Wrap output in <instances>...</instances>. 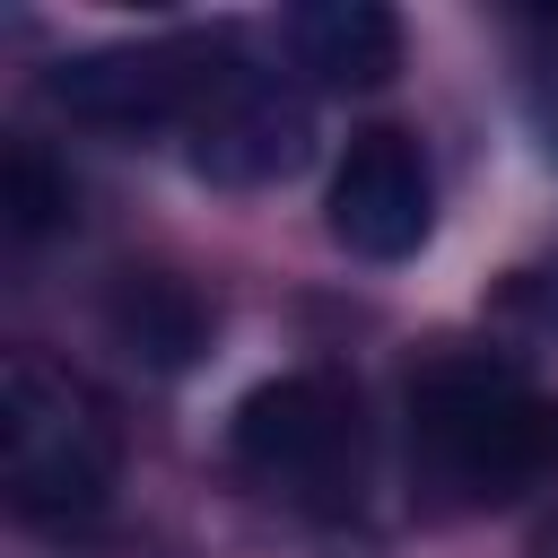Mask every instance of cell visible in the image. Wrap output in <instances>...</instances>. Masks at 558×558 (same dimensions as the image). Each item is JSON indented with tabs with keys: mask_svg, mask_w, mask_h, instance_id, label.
Masks as SVG:
<instances>
[{
	"mask_svg": "<svg viewBox=\"0 0 558 558\" xmlns=\"http://www.w3.org/2000/svg\"><path fill=\"white\" fill-rule=\"evenodd\" d=\"M558 480V392L506 357H436L410 375V488L436 514H480Z\"/></svg>",
	"mask_w": 558,
	"mask_h": 558,
	"instance_id": "obj_1",
	"label": "cell"
},
{
	"mask_svg": "<svg viewBox=\"0 0 558 558\" xmlns=\"http://www.w3.org/2000/svg\"><path fill=\"white\" fill-rule=\"evenodd\" d=\"M122 480L113 401L61 357L17 349L0 366V488L26 523H87Z\"/></svg>",
	"mask_w": 558,
	"mask_h": 558,
	"instance_id": "obj_2",
	"label": "cell"
},
{
	"mask_svg": "<svg viewBox=\"0 0 558 558\" xmlns=\"http://www.w3.org/2000/svg\"><path fill=\"white\" fill-rule=\"evenodd\" d=\"M227 453L262 497L296 514H357L366 497V410L323 366H288L253 384L227 418Z\"/></svg>",
	"mask_w": 558,
	"mask_h": 558,
	"instance_id": "obj_3",
	"label": "cell"
},
{
	"mask_svg": "<svg viewBox=\"0 0 558 558\" xmlns=\"http://www.w3.org/2000/svg\"><path fill=\"white\" fill-rule=\"evenodd\" d=\"M235 70L227 35H148V44H96L44 78V96L87 131H192V113Z\"/></svg>",
	"mask_w": 558,
	"mask_h": 558,
	"instance_id": "obj_4",
	"label": "cell"
},
{
	"mask_svg": "<svg viewBox=\"0 0 558 558\" xmlns=\"http://www.w3.org/2000/svg\"><path fill=\"white\" fill-rule=\"evenodd\" d=\"M183 157H192V174H209L227 192H270V183H288L314 157V105L279 70H244L235 61L218 78V96L192 113Z\"/></svg>",
	"mask_w": 558,
	"mask_h": 558,
	"instance_id": "obj_5",
	"label": "cell"
},
{
	"mask_svg": "<svg viewBox=\"0 0 558 558\" xmlns=\"http://www.w3.org/2000/svg\"><path fill=\"white\" fill-rule=\"evenodd\" d=\"M323 227L331 244H349L357 262H410L436 227V183L410 131H357L331 166L323 192Z\"/></svg>",
	"mask_w": 558,
	"mask_h": 558,
	"instance_id": "obj_6",
	"label": "cell"
},
{
	"mask_svg": "<svg viewBox=\"0 0 558 558\" xmlns=\"http://www.w3.org/2000/svg\"><path fill=\"white\" fill-rule=\"evenodd\" d=\"M279 44L314 87H384L401 70V17L375 0H305L279 17Z\"/></svg>",
	"mask_w": 558,
	"mask_h": 558,
	"instance_id": "obj_7",
	"label": "cell"
},
{
	"mask_svg": "<svg viewBox=\"0 0 558 558\" xmlns=\"http://www.w3.org/2000/svg\"><path fill=\"white\" fill-rule=\"evenodd\" d=\"M105 323H113V340H122L131 357H148L157 375H174V366H192V357L209 349V305H201L183 279H166V270H131V279L113 288Z\"/></svg>",
	"mask_w": 558,
	"mask_h": 558,
	"instance_id": "obj_8",
	"label": "cell"
},
{
	"mask_svg": "<svg viewBox=\"0 0 558 558\" xmlns=\"http://www.w3.org/2000/svg\"><path fill=\"white\" fill-rule=\"evenodd\" d=\"M0 209H9V235H44L78 209L70 174L44 166V148H9V174H0Z\"/></svg>",
	"mask_w": 558,
	"mask_h": 558,
	"instance_id": "obj_9",
	"label": "cell"
},
{
	"mask_svg": "<svg viewBox=\"0 0 558 558\" xmlns=\"http://www.w3.org/2000/svg\"><path fill=\"white\" fill-rule=\"evenodd\" d=\"M497 314L532 323V331H558V253L549 262H523L506 288H497Z\"/></svg>",
	"mask_w": 558,
	"mask_h": 558,
	"instance_id": "obj_10",
	"label": "cell"
},
{
	"mask_svg": "<svg viewBox=\"0 0 558 558\" xmlns=\"http://www.w3.org/2000/svg\"><path fill=\"white\" fill-rule=\"evenodd\" d=\"M532 558H558V514H549V523L532 532Z\"/></svg>",
	"mask_w": 558,
	"mask_h": 558,
	"instance_id": "obj_11",
	"label": "cell"
}]
</instances>
